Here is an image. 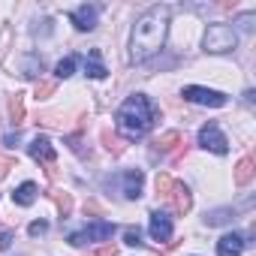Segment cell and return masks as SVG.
Here are the masks:
<instances>
[{
    "instance_id": "cell-1",
    "label": "cell",
    "mask_w": 256,
    "mask_h": 256,
    "mask_svg": "<svg viewBox=\"0 0 256 256\" xmlns=\"http://www.w3.org/2000/svg\"><path fill=\"white\" fill-rule=\"evenodd\" d=\"M169 6H151L148 12H142L136 18L133 28V40H130V58L136 64L151 60L163 46H166V34H169Z\"/></svg>"
},
{
    "instance_id": "cell-2",
    "label": "cell",
    "mask_w": 256,
    "mask_h": 256,
    "mask_svg": "<svg viewBox=\"0 0 256 256\" xmlns=\"http://www.w3.org/2000/svg\"><path fill=\"white\" fill-rule=\"evenodd\" d=\"M160 120V108L145 96V94H133V96H126L124 106L118 108L114 114V124H118V130L124 136H130V139H142L151 126Z\"/></svg>"
},
{
    "instance_id": "cell-3",
    "label": "cell",
    "mask_w": 256,
    "mask_h": 256,
    "mask_svg": "<svg viewBox=\"0 0 256 256\" xmlns=\"http://www.w3.org/2000/svg\"><path fill=\"white\" fill-rule=\"evenodd\" d=\"M202 46H205L208 54H226V52H235L238 34H235V28H229V24H208Z\"/></svg>"
},
{
    "instance_id": "cell-4",
    "label": "cell",
    "mask_w": 256,
    "mask_h": 256,
    "mask_svg": "<svg viewBox=\"0 0 256 256\" xmlns=\"http://www.w3.org/2000/svg\"><path fill=\"white\" fill-rule=\"evenodd\" d=\"M114 235V223H108V220H94L90 226H84L82 232H72L70 235V244L72 247H82V244H88V241H108Z\"/></svg>"
},
{
    "instance_id": "cell-5",
    "label": "cell",
    "mask_w": 256,
    "mask_h": 256,
    "mask_svg": "<svg viewBox=\"0 0 256 256\" xmlns=\"http://www.w3.org/2000/svg\"><path fill=\"white\" fill-rule=\"evenodd\" d=\"M181 96L190 100V102H196V106H211V108L226 106V94L211 90V88H199V84H187V88L181 90Z\"/></svg>"
},
{
    "instance_id": "cell-6",
    "label": "cell",
    "mask_w": 256,
    "mask_h": 256,
    "mask_svg": "<svg viewBox=\"0 0 256 256\" xmlns=\"http://www.w3.org/2000/svg\"><path fill=\"white\" fill-rule=\"evenodd\" d=\"M199 145H202L205 151H211V154H226V151H229V142H226V136L220 133L217 124H205L202 130H199Z\"/></svg>"
},
{
    "instance_id": "cell-7",
    "label": "cell",
    "mask_w": 256,
    "mask_h": 256,
    "mask_svg": "<svg viewBox=\"0 0 256 256\" xmlns=\"http://www.w3.org/2000/svg\"><path fill=\"white\" fill-rule=\"evenodd\" d=\"M166 199H169V205H172V211H175L178 217L190 214V208H193V196H190L187 184H172V190H169Z\"/></svg>"
},
{
    "instance_id": "cell-8",
    "label": "cell",
    "mask_w": 256,
    "mask_h": 256,
    "mask_svg": "<svg viewBox=\"0 0 256 256\" xmlns=\"http://www.w3.org/2000/svg\"><path fill=\"white\" fill-rule=\"evenodd\" d=\"M96 16H100V10L90 6V4H84V6H76V10L70 12V22H72L78 30H94V28H96Z\"/></svg>"
},
{
    "instance_id": "cell-9",
    "label": "cell",
    "mask_w": 256,
    "mask_h": 256,
    "mask_svg": "<svg viewBox=\"0 0 256 256\" xmlns=\"http://www.w3.org/2000/svg\"><path fill=\"white\" fill-rule=\"evenodd\" d=\"M28 151H30V157H34L36 163H46V166L54 163V145H52L48 136H36V139L28 145Z\"/></svg>"
},
{
    "instance_id": "cell-10",
    "label": "cell",
    "mask_w": 256,
    "mask_h": 256,
    "mask_svg": "<svg viewBox=\"0 0 256 256\" xmlns=\"http://www.w3.org/2000/svg\"><path fill=\"white\" fill-rule=\"evenodd\" d=\"M148 229H151V238L154 241H169L172 238V217H166L163 211H154Z\"/></svg>"
},
{
    "instance_id": "cell-11",
    "label": "cell",
    "mask_w": 256,
    "mask_h": 256,
    "mask_svg": "<svg viewBox=\"0 0 256 256\" xmlns=\"http://www.w3.org/2000/svg\"><path fill=\"white\" fill-rule=\"evenodd\" d=\"M120 178H124V196H126V199H139V196H142L145 175H142L139 169H126Z\"/></svg>"
},
{
    "instance_id": "cell-12",
    "label": "cell",
    "mask_w": 256,
    "mask_h": 256,
    "mask_svg": "<svg viewBox=\"0 0 256 256\" xmlns=\"http://www.w3.org/2000/svg\"><path fill=\"white\" fill-rule=\"evenodd\" d=\"M244 247H247V241H244V235H238V232H229V235H223V238L217 241V253H220V256H241Z\"/></svg>"
},
{
    "instance_id": "cell-13",
    "label": "cell",
    "mask_w": 256,
    "mask_h": 256,
    "mask_svg": "<svg viewBox=\"0 0 256 256\" xmlns=\"http://www.w3.org/2000/svg\"><path fill=\"white\" fill-rule=\"evenodd\" d=\"M253 175H256V160H253V157H241L238 166H235V175H232L235 184H238V187H247V184L253 181Z\"/></svg>"
},
{
    "instance_id": "cell-14",
    "label": "cell",
    "mask_w": 256,
    "mask_h": 256,
    "mask_svg": "<svg viewBox=\"0 0 256 256\" xmlns=\"http://www.w3.org/2000/svg\"><path fill=\"white\" fill-rule=\"evenodd\" d=\"M36 193H40V190H36V184H34V181H24L22 187H16V190H12V202H16V205H22V208H28V205H34V202H36Z\"/></svg>"
},
{
    "instance_id": "cell-15",
    "label": "cell",
    "mask_w": 256,
    "mask_h": 256,
    "mask_svg": "<svg viewBox=\"0 0 256 256\" xmlns=\"http://www.w3.org/2000/svg\"><path fill=\"white\" fill-rule=\"evenodd\" d=\"M84 76H90V78H106V76H108V70L100 64V52H96V48L84 58Z\"/></svg>"
},
{
    "instance_id": "cell-16",
    "label": "cell",
    "mask_w": 256,
    "mask_h": 256,
    "mask_svg": "<svg viewBox=\"0 0 256 256\" xmlns=\"http://www.w3.org/2000/svg\"><path fill=\"white\" fill-rule=\"evenodd\" d=\"M6 108H10V120H12L16 126L24 124V94H12L10 102H6Z\"/></svg>"
},
{
    "instance_id": "cell-17",
    "label": "cell",
    "mask_w": 256,
    "mask_h": 256,
    "mask_svg": "<svg viewBox=\"0 0 256 256\" xmlns=\"http://www.w3.org/2000/svg\"><path fill=\"white\" fill-rule=\"evenodd\" d=\"M48 196H52V202L58 205V211H60V220H66V217L72 214V193H60V190H52Z\"/></svg>"
},
{
    "instance_id": "cell-18",
    "label": "cell",
    "mask_w": 256,
    "mask_h": 256,
    "mask_svg": "<svg viewBox=\"0 0 256 256\" xmlns=\"http://www.w3.org/2000/svg\"><path fill=\"white\" fill-rule=\"evenodd\" d=\"M235 220V211L232 208H217V211H208L205 214V223L208 226H223V223H232Z\"/></svg>"
},
{
    "instance_id": "cell-19",
    "label": "cell",
    "mask_w": 256,
    "mask_h": 256,
    "mask_svg": "<svg viewBox=\"0 0 256 256\" xmlns=\"http://www.w3.org/2000/svg\"><path fill=\"white\" fill-rule=\"evenodd\" d=\"M181 142H184L181 133H178V130H169V133H163V136L157 139V151L169 154V151H175V145H181Z\"/></svg>"
},
{
    "instance_id": "cell-20",
    "label": "cell",
    "mask_w": 256,
    "mask_h": 256,
    "mask_svg": "<svg viewBox=\"0 0 256 256\" xmlns=\"http://www.w3.org/2000/svg\"><path fill=\"white\" fill-rule=\"evenodd\" d=\"M42 72V60H40V54H28L24 58V76L28 78H36Z\"/></svg>"
},
{
    "instance_id": "cell-21",
    "label": "cell",
    "mask_w": 256,
    "mask_h": 256,
    "mask_svg": "<svg viewBox=\"0 0 256 256\" xmlns=\"http://www.w3.org/2000/svg\"><path fill=\"white\" fill-rule=\"evenodd\" d=\"M102 145L118 157V154H124V139H118L114 133H108V130H102Z\"/></svg>"
},
{
    "instance_id": "cell-22",
    "label": "cell",
    "mask_w": 256,
    "mask_h": 256,
    "mask_svg": "<svg viewBox=\"0 0 256 256\" xmlns=\"http://www.w3.org/2000/svg\"><path fill=\"white\" fill-rule=\"evenodd\" d=\"M76 72V58H64V60H58V66H54V76L58 78H70Z\"/></svg>"
},
{
    "instance_id": "cell-23",
    "label": "cell",
    "mask_w": 256,
    "mask_h": 256,
    "mask_svg": "<svg viewBox=\"0 0 256 256\" xmlns=\"http://www.w3.org/2000/svg\"><path fill=\"white\" fill-rule=\"evenodd\" d=\"M172 184H175V181H172L166 172H160V175H157V181H154V187H157V196H163V199H166V196H169V190H172Z\"/></svg>"
},
{
    "instance_id": "cell-24",
    "label": "cell",
    "mask_w": 256,
    "mask_h": 256,
    "mask_svg": "<svg viewBox=\"0 0 256 256\" xmlns=\"http://www.w3.org/2000/svg\"><path fill=\"white\" fill-rule=\"evenodd\" d=\"M124 244H130V247H142V229L139 226H130L124 232Z\"/></svg>"
},
{
    "instance_id": "cell-25",
    "label": "cell",
    "mask_w": 256,
    "mask_h": 256,
    "mask_svg": "<svg viewBox=\"0 0 256 256\" xmlns=\"http://www.w3.org/2000/svg\"><path fill=\"white\" fill-rule=\"evenodd\" d=\"M54 88H58V82H36L34 96H36V100H46V96H52V94H54Z\"/></svg>"
},
{
    "instance_id": "cell-26",
    "label": "cell",
    "mask_w": 256,
    "mask_h": 256,
    "mask_svg": "<svg viewBox=\"0 0 256 256\" xmlns=\"http://www.w3.org/2000/svg\"><path fill=\"white\" fill-rule=\"evenodd\" d=\"M16 166H18L16 157H0V181H4L10 175V169H16Z\"/></svg>"
},
{
    "instance_id": "cell-27",
    "label": "cell",
    "mask_w": 256,
    "mask_h": 256,
    "mask_svg": "<svg viewBox=\"0 0 256 256\" xmlns=\"http://www.w3.org/2000/svg\"><path fill=\"white\" fill-rule=\"evenodd\" d=\"M28 232H30L34 238H40V235H46V232H48V223H46V220H34V223L28 226Z\"/></svg>"
},
{
    "instance_id": "cell-28",
    "label": "cell",
    "mask_w": 256,
    "mask_h": 256,
    "mask_svg": "<svg viewBox=\"0 0 256 256\" xmlns=\"http://www.w3.org/2000/svg\"><path fill=\"white\" fill-rule=\"evenodd\" d=\"M253 18H256L253 12H247V16H241V18H238V28H241V30H250V28H253Z\"/></svg>"
},
{
    "instance_id": "cell-29",
    "label": "cell",
    "mask_w": 256,
    "mask_h": 256,
    "mask_svg": "<svg viewBox=\"0 0 256 256\" xmlns=\"http://www.w3.org/2000/svg\"><path fill=\"white\" fill-rule=\"evenodd\" d=\"M114 253H118V247H114V244H102L94 256H114Z\"/></svg>"
},
{
    "instance_id": "cell-30",
    "label": "cell",
    "mask_w": 256,
    "mask_h": 256,
    "mask_svg": "<svg viewBox=\"0 0 256 256\" xmlns=\"http://www.w3.org/2000/svg\"><path fill=\"white\" fill-rule=\"evenodd\" d=\"M12 244V232H0V250H6Z\"/></svg>"
}]
</instances>
